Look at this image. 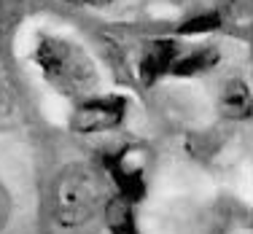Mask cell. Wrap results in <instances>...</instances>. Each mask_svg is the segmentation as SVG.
I'll return each instance as SVG.
<instances>
[{
    "label": "cell",
    "mask_w": 253,
    "mask_h": 234,
    "mask_svg": "<svg viewBox=\"0 0 253 234\" xmlns=\"http://www.w3.org/2000/svg\"><path fill=\"white\" fill-rule=\"evenodd\" d=\"M224 27V16L221 11H205V14H197L191 19L180 22L178 25V35H208L215 33V30Z\"/></svg>",
    "instance_id": "cell-9"
},
{
    "label": "cell",
    "mask_w": 253,
    "mask_h": 234,
    "mask_svg": "<svg viewBox=\"0 0 253 234\" xmlns=\"http://www.w3.org/2000/svg\"><path fill=\"white\" fill-rule=\"evenodd\" d=\"M102 213H105V226L111 234H140V226H137L135 218V205L129 199H124L122 194L108 196L105 205H102Z\"/></svg>",
    "instance_id": "cell-7"
},
{
    "label": "cell",
    "mask_w": 253,
    "mask_h": 234,
    "mask_svg": "<svg viewBox=\"0 0 253 234\" xmlns=\"http://www.w3.org/2000/svg\"><path fill=\"white\" fill-rule=\"evenodd\" d=\"M22 19V0H0V35H8Z\"/></svg>",
    "instance_id": "cell-10"
},
{
    "label": "cell",
    "mask_w": 253,
    "mask_h": 234,
    "mask_svg": "<svg viewBox=\"0 0 253 234\" xmlns=\"http://www.w3.org/2000/svg\"><path fill=\"white\" fill-rule=\"evenodd\" d=\"M108 199L105 178L92 164H70L51 186V215L59 226L76 229L94 218Z\"/></svg>",
    "instance_id": "cell-2"
},
{
    "label": "cell",
    "mask_w": 253,
    "mask_h": 234,
    "mask_svg": "<svg viewBox=\"0 0 253 234\" xmlns=\"http://www.w3.org/2000/svg\"><path fill=\"white\" fill-rule=\"evenodd\" d=\"M102 170L116 186V194L129 199L132 205H140L146 199V164H143V154L135 146H124L113 154L102 156Z\"/></svg>",
    "instance_id": "cell-3"
},
{
    "label": "cell",
    "mask_w": 253,
    "mask_h": 234,
    "mask_svg": "<svg viewBox=\"0 0 253 234\" xmlns=\"http://www.w3.org/2000/svg\"><path fill=\"white\" fill-rule=\"evenodd\" d=\"M129 111V100L124 94H102V97H86L78 103L73 118H70V129L76 135H100V132H111L126 118Z\"/></svg>",
    "instance_id": "cell-4"
},
{
    "label": "cell",
    "mask_w": 253,
    "mask_h": 234,
    "mask_svg": "<svg viewBox=\"0 0 253 234\" xmlns=\"http://www.w3.org/2000/svg\"><path fill=\"white\" fill-rule=\"evenodd\" d=\"M251 111H253V97H251V86L240 78L229 81L221 92V113L226 118H251Z\"/></svg>",
    "instance_id": "cell-8"
},
{
    "label": "cell",
    "mask_w": 253,
    "mask_h": 234,
    "mask_svg": "<svg viewBox=\"0 0 253 234\" xmlns=\"http://www.w3.org/2000/svg\"><path fill=\"white\" fill-rule=\"evenodd\" d=\"M8 218H11V194H8V189L0 183V229H5Z\"/></svg>",
    "instance_id": "cell-11"
},
{
    "label": "cell",
    "mask_w": 253,
    "mask_h": 234,
    "mask_svg": "<svg viewBox=\"0 0 253 234\" xmlns=\"http://www.w3.org/2000/svg\"><path fill=\"white\" fill-rule=\"evenodd\" d=\"M33 62L46 81L68 97H92L97 89L94 59L68 38H41L33 51Z\"/></svg>",
    "instance_id": "cell-1"
},
{
    "label": "cell",
    "mask_w": 253,
    "mask_h": 234,
    "mask_svg": "<svg viewBox=\"0 0 253 234\" xmlns=\"http://www.w3.org/2000/svg\"><path fill=\"white\" fill-rule=\"evenodd\" d=\"M218 62H221V51L215 49V46H200V49H191V51H180L175 57V62H172V68H170V76L191 78V76L213 70Z\"/></svg>",
    "instance_id": "cell-6"
},
{
    "label": "cell",
    "mask_w": 253,
    "mask_h": 234,
    "mask_svg": "<svg viewBox=\"0 0 253 234\" xmlns=\"http://www.w3.org/2000/svg\"><path fill=\"white\" fill-rule=\"evenodd\" d=\"M180 54V46L175 38H154L143 46L140 62H137V76H140L143 86H154L159 78L170 76V68Z\"/></svg>",
    "instance_id": "cell-5"
},
{
    "label": "cell",
    "mask_w": 253,
    "mask_h": 234,
    "mask_svg": "<svg viewBox=\"0 0 253 234\" xmlns=\"http://www.w3.org/2000/svg\"><path fill=\"white\" fill-rule=\"evenodd\" d=\"M86 5H92V8H105V5H111L113 0H84Z\"/></svg>",
    "instance_id": "cell-12"
}]
</instances>
